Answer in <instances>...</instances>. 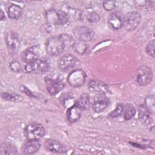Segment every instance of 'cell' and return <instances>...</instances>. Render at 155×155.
<instances>
[{"mask_svg":"<svg viewBox=\"0 0 155 155\" xmlns=\"http://www.w3.org/2000/svg\"><path fill=\"white\" fill-rule=\"evenodd\" d=\"M146 51L150 56L154 58V40H151L146 47Z\"/></svg>","mask_w":155,"mask_h":155,"instance_id":"cell-28","label":"cell"},{"mask_svg":"<svg viewBox=\"0 0 155 155\" xmlns=\"http://www.w3.org/2000/svg\"><path fill=\"white\" fill-rule=\"evenodd\" d=\"M136 108L131 104H127L124 108V117L126 120L131 119L136 114Z\"/></svg>","mask_w":155,"mask_h":155,"instance_id":"cell-24","label":"cell"},{"mask_svg":"<svg viewBox=\"0 0 155 155\" xmlns=\"http://www.w3.org/2000/svg\"><path fill=\"white\" fill-rule=\"evenodd\" d=\"M139 114L140 118L145 124H151L152 122L151 111L145 105H139Z\"/></svg>","mask_w":155,"mask_h":155,"instance_id":"cell-19","label":"cell"},{"mask_svg":"<svg viewBox=\"0 0 155 155\" xmlns=\"http://www.w3.org/2000/svg\"><path fill=\"white\" fill-rule=\"evenodd\" d=\"M65 48L64 43L59 36H51L45 42L46 52L51 56H58Z\"/></svg>","mask_w":155,"mask_h":155,"instance_id":"cell-2","label":"cell"},{"mask_svg":"<svg viewBox=\"0 0 155 155\" xmlns=\"http://www.w3.org/2000/svg\"><path fill=\"white\" fill-rule=\"evenodd\" d=\"M140 19L141 16L139 12L136 11L130 12L124 16L123 27L127 31H133L139 25Z\"/></svg>","mask_w":155,"mask_h":155,"instance_id":"cell-5","label":"cell"},{"mask_svg":"<svg viewBox=\"0 0 155 155\" xmlns=\"http://www.w3.org/2000/svg\"><path fill=\"white\" fill-rule=\"evenodd\" d=\"M110 27L114 30H117L123 27L124 16L119 12H114L111 13L108 20Z\"/></svg>","mask_w":155,"mask_h":155,"instance_id":"cell-14","label":"cell"},{"mask_svg":"<svg viewBox=\"0 0 155 155\" xmlns=\"http://www.w3.org/2000/svg\"><path fill=\"white\" fill-rule=\"evenodd\" d=\"M45 82L47 90L51 95L57 94L64 88V83L59 78L53 79L48 77L45 79Z\"/></svg>","mask_w":155,"mask_h":155,"instance_id":"cell-10","label":"cell"},{"mask_svg":"<svg viewBox=\"0 0 155 155\" xmlns=\"http://www.w3.org/2000/svg\"><path fill=\"white\" fill-rule=\"evenodd\" d=\"M2 97L8 101L12 102H16V101H21L22 99V97L21 95L13 93H2L1 94Z\"/></svg>","mask_w":155,"mask_h":155,"instance_id":"cell-25","label":"cell"},{"mask_svg":"<svg viewBox=\"0 0 155 155\" xmlns=\"http://www.w3.org/2000/svg\"><path fill=\"white\" fill-rule=\"evenodd\" d=\"M78 62L77 58L73 54H66L61 57L58 62V67L62 71H65L74 67Z\"/></svg>","mask_w":155,"mask_h":155,"instance_id":"cell-9","label":"cell"},{"mask_svg":"<svg viewBox=\"0 0 155 155\" xmlns=\"http://www.w3.org/2000/svg\"><path fill=\"white\" fill-rule=\"evenodd\" d=\"M87 19L90 22H97L100 19V16L97 13L91 12L87 15Z\"/></svg>","mask_w":155,"mask_h":155,"instance_id":"cell-29","label":"cell"},{"mask_svg":"<svg viewBox=\"0 0 155 155\" xmlns=\"http://www.w3.org/2000/svg\"><path fill=\"white\" fill-rule=\"evenodd\" d=\"M82 111V110L74 104L67 110V116L68 120L72 123L77 122L81 117Z\"/></svg>","mask_w":155,"mask_h":155,"instance_id":"cell-18","label":"cell"},{"mask_svg":"<svg viewBox=\"0 0 155 155\" xmlns=\"http://www.w3.org/2000/svg\"><path fill=\"white\" fill-rule=\"evenodd\" d=\"M50 64L45 59L39 58L37 60L27 63L24 66V71L26 73H45L49 70Z\"/></svg>","mask_w":155,"mask_h":155,"instance_id":"cell-4","label":"cell"},{"mask_svg":"<svg viewBox=\"0 0 155 155\" xmlns=\"http://www.w3.org/2000/svg\"><path fill=\"white\" fill-rule=\"evenodd\" d=\"M88 89L93 93H97L99 94H104L108 91V87L104 82L96 80L91 79L88 83Z\"/></svg>","mask_w":155,"mask_h":155,"instance_id":"cell-17","label":"cell"},{"mask_svg":"<svg viewBox=\"0 0 155 155\" xmlns=\"http://www.w3.org/2000/svg\"><path fill=\"white\" fill-rule=\"evenodd\" d=\"M86 73L81 69H76L71 71L67 76L69 85L73 87L78 88L82 86L86 80Z\"/></svg>","mask_w":155,"mask_h":155,"instance_id":"cell-6","label":"cell"},{"mask_svg":"<svg viewBox=\"0 0 155 155\" xmlns=\"http://www.w3.org/2000/svg\"><path fill=\"white\" fill-rule=\"evenodd\" d=\"M7 15L12 19H18L22 15V8L16 4H12L7 8Z\"/></svg>","mask_w":155,"mask_h":155,"instance_id":"cell-21","label":"cell"},{"mask_svg":"<svg viewBox=\"0 0 155 155\" xmlns=\"http://www.w3.org/2000/svg\"><path fill=\"white\" fill-rule=\"evenodd\" d=\"M72 48L79 54H84L86 53L88 50V46L86 42L81 41H75Z\"/></svg>","mask_w":155,"mask_h":155,"instance_id":"cell-23","label":"cell"},{"mask_svg":"<svg viewBox=\"0 0 155 155\" xmlns=\"http://www.w3.org/2000/svg\"><path fill=\"white\" fill-rule=\"evenodd\" d=\"M45 18L47 23L54 25H63L70 19V15L64 11L50 9L45 12Z\"/></svg>","mask_w":155,"mask_h":155,"instance_id":"cell-1","label":"cell"},{"mask_svg":"<svg viewBox=\"0 0 155 155\" xmlns=\"http://www.w3.org/2000/svg\"><path fill=\"white\" fill-rule=\"evenodd\" d=\"M10 70L15 73L19 72L21 70V66L20 63L18 61H12L9 65Z\"/></svg>","mask_w":155,"mask_h":155,"instance_id":"cell-31","label":"cell"},{"mask_svg":"<svg viewBox=\"0 0 155 155\" xmlns=\"http://www.w3.org/2000/svg\"><path fill=\"white\" fill-rule=\"evenodd\" d=\"M41 143L39 140L28 139L21 147V151L23 153L30 154L36 153L41 148Z\"/></svg>","mask_w":155,"mask_h":155,"instance_id":"cell-13","label":"cell"},{"mask_svg":"<svg viewBox=\"0 0 155 155\" xmlns=\"http://www.w3.org/2000/svg\"><path fill=\"white\" fill-rule=\"evenodd\" d=\"M45 134L44 127L38 123L33 122L27 125L24 130V135L28 139L39 140Z\"/></svg>","mask_w":155,"mask_h":155,"instance_id":"cell-3","label":"cell"},{"mask_svg":"<svg viewBox=\"0 0 155 155\" xmlns=\"http://www.w3.org/2000/svg\"><path fill=\"white\" fill-rule=\"evenodd\" d=\"M5 15H4V13L3 12V11L1 10V20H4L5 19Z\"/></svg>","mask_w":155,"mask_h":155,"instance_id":"cell-33","label":"cell"},{"mask_svg":"<svg viewBox=\"0 0 155 155\" xmlns=\"http://www.w3.org/2000/svg\"><path fill=\"white\" fill-rule=\"evenodd\" d=\"M153 79V72L150 67L143 65L137 70L136 81L141 86H146L149 84Z\"/></svg>","mask_w":155,"mask_h":155,"instance_id":"cell-7","label":"cell"},{"mask_svg":"<svg viewBox=\"0 0 155 155\" xmlns=\"http://www.w3.org/2000/svg\"><path fill=\"white\" fill-rule=\"evenodd\" d=\"M39 52L38 48L32 46L25 49L22 54V59L26 64L32 62L39 59Z\"/></svg>","mask_w":155,"mask_h":155,"instance_id":"cell-16","label":"cell"},{"mask_svg":"<svg viewBox=\"0 0 155 155\" xmlns=\"http://www.w3.org/2000/svg\"><path fill=\"white\" fill-rule=\"evenodd\" d=\"M59 36L62 39L65 47H73L75 41L73 39V38L69 34L67 33H62L59 35Z\"/></svg>","mask_w":155,"mask_h":155,"instance_id":"cell-26","label":"cell"},{"mask_svg":"<svg viewBox=\"0 0 155 155\" xmlns=\"http://www.w3.org/2000/svg\"><path fill=\"white\" fill-rule=\"evenodd\" d=\"M109 103V99L104 96V94H99V95L96 96L93 102V110L96 113H101L107 108Z\"/></svg>","mask_w":155,"mask_h":155,"instance_id":"cell-15","label":"cell"},{"mask_svg":"<svg viewBox=\"0 0 155 155\" xmlns=\"http://www.w3.org/2000/svg\"><path fill=\"white\" fill-rule=\"evenodd\" d=\"M124 108V107L122 104H118L115 109L109 114L108 116L111 118H115L120 116L123 113Z\"/></svg>","mask_w":155,"mask_h":155,"instance_id":"cell-27","label":"cell"},{"mask_svg":"<svg viewBox=\"0 0 155 155\" xmlns=\"http://www.w3.org/2000/svg\"><path fill=\"white\" fill-rule=\"evenodd\" d=\"M102 5L105 10L111 11L116 8V2L114 1H105L103 2Z\"/></svg>","mask_w":155,"mask_h":155,"instance_id":"cell-30","label":"cell"},{"mask_svg":"<svg viewBox=\"0 0 155 155\" xmlns=\"http://www.w3.org/2000/svg\"><path fill=\"white\" fill-rule=\"evenodd\" d=\"M145 103H146L145 105L150 110V111H153L154 107L153 96H150L147 97L145 99Z\"/></svg>","mask_w":155,"mask_h":155,"instance_id":"cell-32","label":"cell"},{"mask_svg":"<svg viewBox=\"0 0 155 155\" xmlns=\"http://www.w3.org/2000/svg\"><path fill=\"white\" fill-rule=\"evenodd\" d=\"M5 41L10 51L16 53L20 47V39L16 33L13 31L8 32L5 35Z\"/></svg>","mask_w":155,"mask_h":155,"instance_id":"cell-11","label":"cell"},{"mask_svg":"<svg viewBox=\"0 0 155 155\" xmlns=\"http://www.w3.org/2000/svg\"><path fill=\"white\" fill-rule=\"evenodd\" d=\"M82 110H87L90 105V97L88 94H82L75 103Z\"/></svg>","mask_w":155,"mask_h":155,"instance_id":"cell-20","label":"cell"},{"mask_svg":"<svg viewBox=\"0 0 155 155\" xmlns=\"http://www.w3.org/2000/svg\"><path fill=\"white\" fill-rule=\"evenodd\" d=\"M73 33L79 41L84 42L92 41L94 37V32L91 28L84 26H76L73 30Z\"/></svg>","mask_w":155,"mask_h":155,"instance_id":"cell-8","label":"cell"},{"mask_svg":"<svg viewBox=\"0 0 155 155\" xmlns=\"http://www.w3.org/2000/svg\"><path fill=\"white\" fill-rule=\"evenodd\" d=\"M0 153L1 154H14L17 153L16 147L10 142H3L1 146Z\"/></svg>","mask_w":155,"mask_h":155,"instance_id":"cell-22","label":"cell"},{"mask_svg":"<svg viewBox=\"0 0 155 155\" xmlns=\"http://www.w3.org/2000/svg\"><path fill=\"white\" fill-rule=\"evenodd\" d=\"M44 147L47 151L54 153L62 154L66 152V148L65 146L54 139H49L46 140L44 143Z\"/></svg>","mask_w":155,"mask_h":155,"instance_id":"cell-12","label":"cell"}]
</instances>
